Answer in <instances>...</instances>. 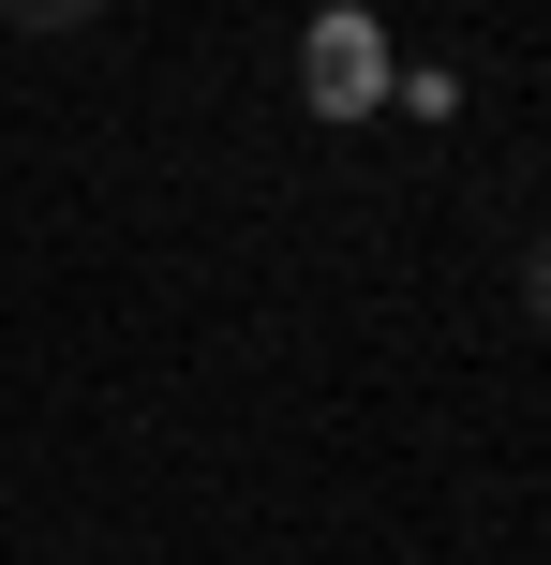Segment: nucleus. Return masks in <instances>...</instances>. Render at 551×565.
<instances>
[{"mask_svg":"<svg viewBox=\"0 0 551 565\" xmlns=\"http://www.w3.org/2000/svg\"><path fill=\"white\" fill-rule=\"evenodd\" d=\"M388 75H403V60H388V30H373V15H343V0L298 30V89H314V119H373V105H388Z\"/></svg>","mask_w":551,"mask_h":565,"instance_id":"obj_1","label":"nucleus"},{"mask_svg":"<svg viewBox=\"0 0 551 565\" xmlns=\"http://www.w3.org/2000/svg\"><path fill=\"white\" fill-rule=\"evenodd\" d=\"M0 15H15V30H89L105 0H0Z\"/></svg>","mask_w":551,"mask_h":565,"instance_id":"obj_2","label":"nucleus"},{"mask_svg":"<svg viewBox=\"0 0 551 565\" xmlns=\"http://www.w3.org/2000/svg\"><path fill=\"white\" fill-rule=\"evenodd\" d=\"M522 312H537V328H551V238H537V254H522Z\"/></svg>","mask_w":551,"mask_h":565,"instance_id":"obj_3","label":"nucleus"}]
</instances>
